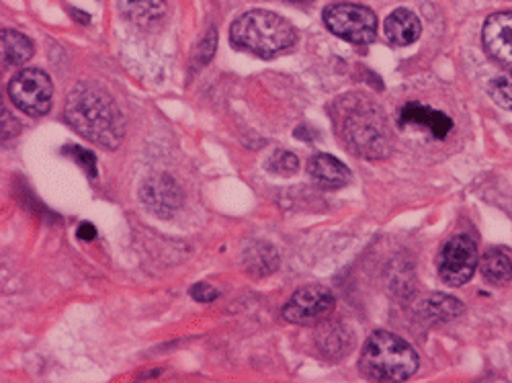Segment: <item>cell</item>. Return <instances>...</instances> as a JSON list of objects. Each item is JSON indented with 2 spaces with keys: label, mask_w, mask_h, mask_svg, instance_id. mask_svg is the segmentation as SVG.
Wrapping results in <instances>:
<instances>
[{
  "label": "cell",
  "mask_w": 512,
  "mask_h": 383,
  "mask_svg": "<svg viewBox=\"0 0 512 383\" xmlns=\"http://www.w3.org/2000/svg\"><path fill=\"white\" fill-rule=\"evenodd\" d=\"M191 295H193V300H197V302H213V300H218V297H220V293L213 289L209 283H197L191 289Z\"/></svg>",
  "instance_id": "22"
},
{
  "label": "cell",
  "mask_w": 512,
  "mask_h": 383,
  "mask_svg": "<svg viewBox=\"0 0 512 383\" xmlns=\"http://www.w3.org/2000/svg\"><path fill=\"white\" fill-rule=\"evenodd\" d=\"M33 56L31 39L15 29H3V64L9 68L23 66Z\"/></svg>",
  "instance_id": "15"
},
{
  "label": "cell",
  "mask_w": 512,
  "mask_h": 383,
  "mask_svg": "<svg viewBox=\"0 0 512 383\" xmlns=\"http://www.w3.org/2000/svg\"><path fill=\"white\" fill-rule=\"evenodd\" d=\"M277 261V252L269 244H254L244 252L246 269L256 277L273 273L277 269Z\"/></svg>",
  "instance_id": "17"
},
{
  "label": "cell",
  "mask_w": 512,
  "mask_h": 383,
  "mask_svg": "<svg viewBox=\"0 0 512 383\" xmlns=\"http://www.w3.org/2000/svg\"><path fill=\"white\" fill-rule=\"evenodd\" d=\"M400 123L420 127V130L433 134L435 138H447L453 130V121L441 111H435L431 107H424L420 103H408L400 111Z\"/></svg>",
  "instance_id": "11"
},
{
  "label": "cell",
  "mask_w": 512,
  "mask_h": 383,
  "mask_svg": "<svg viewBox=\"0 0 512 383\" xmlns=\"http://www.w3.org/2000/svg\"><path fill=\"white\" fill-rule=\"evenodd\" d=\"M422 25L420 19L408 11V9H398L394 11L386 23H383V33L392 41L394 46H410L420 37Z\"/></svg>",
  "instance_id": "13"
},
{
  "label": "cell",
  "mask_w": 512,
  "mask_h": 383,
  "mask_svg": "<svg viewBox=\"0 0 512 383\" xmlns=\"http://www.w3.org/2000/svg\"><path fill=\"white\" fill-rule=\"evenodd\" d=\"M64 115L89 142L115 150L125 136V119L113 97L95 82H80L70 91Z\"/></svg>",
  "instance_id": "1"
},
{
  "label": "cell",
  "mask_w": 512,
  "mask_h": 383,
  "mask_svg": "<svg viewBox=\"0 0 512 383\" xmlns=\"http://www.w3.org/2000/svg\"><path fill=\"white\" fill-rule=\"evenodd\" d=\"M488 93H490V97L494 99L496 105H500L502 109L512 111V74L494 78L490 82Z\"/></svg>",
  "instance_id": "20"
},
{
  "label": "cell",
  "mask_w": 512,
  "mask_h": 383,
  "mask_svg": "<svg viewBox=\"0 0 512 383\" xmlns=\"http://www.w3.org/2000/svg\"><path fill=\"white\" fill-rule=\"evenodd\" d=\"M9 97L25 115H46L52 109L54 99L52 78L39 68H23L9 84Z\"/></svg>",
  "instance_id": "5"
},
{
  "label": "cell",
  "mask_w": 512,
  "mask_h": 383,
  "mask_svg": "<svg viewBox=\"0 0 512 383\" xmlns=\"http://www.w3.org/2000/svg\"><path fill=\"white\" fill-rule=\"evenodd\" d=\"M324 25L351 44H369L377 33V17L371 9L353 3L330 5L322 13Z\"/></svg>",
  "instance_id": "6"
},
{
  "label": "cell",
  "mask_w": 512,
  "mask_h": 383,
  "mask_svg": "<svg viewBox=\"0 0 512 383\" xmlns=\"http://www.w3.org/2000/svg\"><path fill=\"white\" fill-rule=\"evenodd\" d=\"M338 138L359 158L379 160L392 150L390 125L383 111L369 99L351 95L340 99L332 109Z\"/></svg>",
  "instance_id": "2"
},
{
  "label": "cell",
  "mask_w": 512,
  "mask_h": 383,
  "mask_svg": "<svg viewBox=\"0 0 512 383\" xmlns=\"http://www.w3.org/2000/svg\"><path fill=\"white\" fill-rule=\"evenodd\" d=\"M463 312H465V308L461 302H457L455 297H449L443 293H435L431 300L424 304V316L431 322H451V320L459 318Z\"/></svg>",
  "instance_id": "18"
},
{
  "label": "cell",
  "mask_w": 512,
  "mask_h": 383,
  "mask_svg": "<svg viewBox=\"0 0 512 383\" xmlns=\"http://www.w3.org/2000/svg\"><path fill=\"white\" fill-rule=\"evenodd\" d=\"M78 236H80V238H87V240H91V238H95V228H93L91 224H82V226H80Z\"/></svg>",
  "instance_id": "24"
},
{
  "label": "cell",
  "mask_w": 512,
  "mask_h": 383,
  "mask_svg": "<svg viewBox=\"0 0 512 383\" xmlns=\"http://www.w3.org/2000/svg\"><path fill=\"white\" fill-rule=\"evenodd\" d=\"M19 130H21L19 121L7 109H3V142L11 140L13 136H17Z\"/></svg>",
  "instance_id": "23"
},
{
  "label": "cell",
  "mask_w": 512,
  "mask_h": 383,
  "mask_svg": "<svg viewBox=\"0 0 512 383\" xmlns=\"http://www.w3.org/2000/svg\"><path fill=\"white\" fill-rule=\"evenodd\" d=\"M480 271L488 283L504 285L512 279V261L506 252L492 248L480 259Z\"/></svg>",
  "instance_id": "16"
},
{
  "label": "cell",
  "mask_w": 512,
  "mask_h": 383,
  "mask_svg": "<svg viewBox=\"0 0 512 383\" xmlns=\"http://www.w3.org/2000/svg\"><path fill=\"white\" fill-rule=\"evenodd\" d=\"M140 197H142L144 205L150 211H154L158 218L173 216L183 201V193H181L179 185L166 175L148 179L140 189Z\"/></svg>",
  "instance_id": "10"
},
{
  "label": "cell",
  "mask_w": 512,
  "mask_h": 383,
  "mask_svg": "<svg viewBox=\"0 0 512 383\" xmlns=\"http://www.w3.org/2000/svg\"><path fill=\"white\" fill-rule=\"evenodd\" d=\"M230 41L238 50L269 60L287 52L297 41V33L293 25L277 13L254 9L232 23Z\"/></svg>",
  "instance_id": "3"
},
{
  "label": "cell",
  "mask_w": 512,
  "mask_h": 383,
  "mask_svg": "<svg viewBox=\"0 0 512 383\" xmlns=\"http://www.w3.org/2000/svg\"><path fill=\"white\" fill-rule=\"evenodd\" d=\"M119 13L132 23L148 25L166 11V0H117Z\"/></svg>",
  "instance_id": "14"
},
{
  "label": "cell",
  "mask_w": 512,
  "mask_h": 383,
  "mask_svg": "<svg viewBox=\"0 0 512 383\" xmlns=\"http://www.w3.org/2000/svg\"><path fill=\"white\" fill-rule=\"evenodd\" d=\"M351 338L343 326H324L320 332V349L326 353L330 359H340L351 351Z\"/></svg>",
  "instance_id": "19"
},
{
  "label": "cell",
  "mask_w": 512,
  "mask_h": 383,
  "mask_svg": "<svg viewBox=\"0 0 512 383\" xmlns=\"http://www.w3.org/2000/svg\"><path fill=\"white\" fill-rule=\"evenodd\" d=\"M359 367L369 381H406L418 371V353L404 338L377 330L367 338Z\"/></svg>",
  "instance_id": "4"
},
{
  "label": "cell",
  "mask_w": 512,
  "mask_h": 383,
  "mask_svg": "<svg viewBox=\"0 0 512 383\" xmlns=\"http://www.w3.org/2000/svg\"><path fill=\"white\" fill-rule=\"evenodd\" d=\"M478 265L476 242L469 236H455L441 250L439 275L449 287H461L474 277Z\"/></svg>",
  "instance_id": "7"
},
{
  "label": "cell",
  "mask_w": 512,
  "mask_h": 383,
  "mask_svg": "<svg viewBox=\"0 0 512 383\" xmlns=\"http://www.w3.org/2000/svg\"><path fill=\"white\" fill-rule=\"evenodd\" d=\"M482 39L490 58L512 72V13H496L488 17Z\"/></svg>",
  "instance_id": "9"
},
{
  "label": "cell",
  "mask_w": 512,
  "mask_h": 383,
  "mask_svg": "<svg viewBox=\"0 0 512 383\" xmlns=\"http://www.w3.org/2000/svg\"><path fill=\"white\" fill-rule=\"evenodd\" d=\"M310 177L324 189H340L351 183V170L330 154H316L310 164Z\"/></svg>",
  "instance_id": "12"
},
{
  "label": "cell",
  "mask_w": 512,
  "mask_h": 383,
  "mask_svg": "<svg viewBox=\"0 0 512 383\" xmlns=\"http://www.w3.org/2000/svg\"><path fill=\"white\" fill-rule=\"evenodd\" d=\"M269 170H273V173L277 175H283V177H289L293 175L297 168H300V160H297L295 154L287 152V150H279L275 152L271 158H269Z\"/></svg>",
  "instance_id": "21"
},
{
  "label": "cell",
  "mask_w": 512,
  "mask_h": 383,
  "mask_svg": "<svg viewBox=\"0 0 512 383\" xmlns=\"http://www.w3.org/2000/svg\"><path fill=\"white\" fill-rule=\"evenodd\" d=\"M336 306L330 289L322 285H308L297 289L283 308V318L291 324H316L324 320Z\"/></svg>",
  "instance_id": "8"
}]
</instances>
